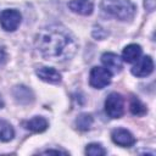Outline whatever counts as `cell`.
I'll list each match as a JSON object with an SVG mask.
<instances>
[{"label": "cell", "mask_w": 156, "mask_h": 156, "mask_svg": "<svg viewBox=\"0 0 156 156\" xmlns=\"http://www.w3.org/2000/svg\"><path fill=\"white\" fill-rule=\"evenodd\" d=\"M35 45L43 57L52 61L69 60L78 48L72 33L57 24L43 28L37 35Z\"/></svg>", "instance_id": "6da1fadb"}, {"label": "cell", "mask_w": 156, "mask_h": 156, "mask_svg": "<svg viewBox=\"0 0 156 156\" xmlns=\"http://www.w3.org/2000/svg\"><path fill=\"white\" fill-rule=\"evenodd\" d=\"M101 9L105 13L119 21L132 20L136 11L135 5L130 0H102Z\"/></svg>", "instance_id": "7a4b0ae2"}, {"label": "cell", "mask_w": 156, "mask_h": 156, "mask_svg": "<svg viewBox=\"0 0 156 156\" xmlns=\"http://www.w3.org/2000/svg\"><path fill=\"white\" fill-rule=\"evenodd\" d=\"M105 111L111 118H119L124 112V100L121 94L111 93L105 100Z\"/></svg>", "instance_id": "3957f363"}, {"label": "cell", "mask_w": 156, "mask_h": 156, "mask_svg": "<svg viewBox=\"0 0 156 156\" xmlns=\"http://www.w3.org/2000/svg\"><path fill=\"white\" fill-rule=\"evenodd\" d=\"M111 82V73L105 67H93L89 74V83L93 88L102 89Z\"/></svg>", "instance_id": "277c9868"}, {"label": "cell", "mask_w": 156, "mask_h": 156, "mask_svg": "<svg viewBox=\"0 0 156 156\" xmlns=\"http://www.w3.org/2000/svg\"><path fill=\"white\" fill-rule=\"evenodd\" d=\"M22 16L17 10H4L0 13V24L6 32H13L18 28Z\"/></svg>", "instance_id": "5b68a950"}, {"label": "cell", "mask_w": 156, "mask_h": 156, "mask_svg": "<svg viewBox=\"0 0 156 156\" xmlns=\"http://www.w3.org/2000/svg\"><path fill=\"white\" fill-rule=\"evenodd\" d=\"M111 139L115 144L123 146V147H129L135 144V138L133 136V134L124 128L113 129L111 133Z\"/></svg>", "instance_id": "8992f818"}, {"label": "cell", "mask_w": 156, "mask_h": 156, "mask_svg": "<svg viewBox=\"0 0 156 156\" xmlns=\"http://www.w3.org/2000/svg\"><path fill=\"white\" fill-rule=\"evenodd\" d=\"M154 71V61L150 56H144L136 61V65L132 68V73L136 77H146Z\"/></svg>", "instance_id": "52a82bcc"}, {"label": "cell", "mask_w": 156, "mask_h": 156, "mask_svg": "<svg viewBox=\"0 0 156 156\" xmlns=\"http://www.w3.org/2000/svg\"><path fill=\"white\" fill-rule=\"evenodd\" d=\"M101 62L105 66V68L112 74V73H118L122 69V60L119 58L118 55L113 52H105L101 56Z\"/></svg>", "instance_id": "ba28073f"}, {"label": "cell", "mask_w": 156, "mask_h": 156, "mask_svg": "<svg viewBox=\"0 0 156 156\" xmlns=\"http://www.w3.org/2000/svg\"><path fill=\"white\" fill-rule=\"evenodd\" d=\"M69 10L78 15L88 16L94 10V1L93 0H69L68 2Z\"/></svg>", "instance_id": "9c48e42d"}, {"label": "cell", "mask_w": 156, "mask_h": 156, "mask_svg": "<svg viewBox=\"0 0 156 156\" xmlns=\"http://www.w3.org/2000/svg\"><path fill=\"white\" fill-rule=\"evenodd\" d=\"M37 76L44 82L57 84L61 82V74L52 67H40L37 69Z\"/></svg>", "instance_id": "30bf717a"}, {"label": "cell", "mask_w": 156, "mask_h": 156, "mask_svg": "<svg viewBox=\"0 0 156 156\" xmlns=\"http://www.w3.org/2000/svg\"><path fill=\"white\" fill-rule=\"evenodd\" d=\"M141 56V48L138 44H129L123 49L122 52V57L123 61H126L127 63H134L136 62Z\"/></svg>", "instance_id": "8fae6325"}, {"label": "cell", "mask_w": 156, "mask_h": 156, "mask_svg": "<svg viewBox=\"0 0 156 156\" xmlns=\"http://www.w3.org/2000/svg\"><path fill=\"white\" fill-rule=\"evenodd\" d=\"M23 127L27 130H30V132H34V133H41L48 128V121L44 117L35 116V117L23 122Z\"/></svg>", "instance_id": "7c38bea8"}, {"label": "cell", "mask_w": 156, "mask_h": 156, "mask_svg": "<svg viewBox=\"0 0 156 156\" xmlns=\"http://www.w3.org/2000/svg\"><path fill=\"white\" fill-rule=\"evenodd\" d=\"M13 96L16 98V100L18 102H22V104H28V102H30L33 100L32 91L27 87H23V85L16 87L13 89Z\"/></svg>", "instance_id": "4fadbf2b"}, {"label": "cell", "mask_w": 156, "mask_h": 156, "mask_svg": "<svg viewBox=\"0 0 156 156\" xmlns=\"http://www.w3.org/2000/svg\"><path fill=\"white\" fill-rule=\"evenodd\" d=\"M15 136V130L12 126L4 119H0V141H10Z\"/></svg>", "instance_id": "5bb4252c"}, {"label": "cell", "mask_w": 156, "mask_h": 156, "mask_svg": "<svg viewBox=\"0 0 156 156\" xmlns=\"http://www.w3.org/2000/svg\"><path fill=\"white\" fill-rule=\"evenodd\" d=\"M91 124H93V117H91V115H89V113H82V115H79L78 118L76 119V126H77V128H78L79 130H82V132L88 130V129L91 127Z\"/></svg>", "instance_id": "9a60e30c"}, {"label": "cell", "mask_w": 156, "mask_h": 156, "mask_svg": "<svg viewBox=\"0 0 156 156\" xmlns=\"http://www.w3.org/2000/svg\"><path fill=\"white\" fill-rule=\"evenodd\" d=\"M129 108H130V112L134 115V116H143L147 112L145 105L136 98H133L130 100V105H129Z\"/></svg>", "instance_id": "2e32d148"}, {"label": "cell", "mask_w": 156, "mask_h": 156, "mask_svg": "<svg viewBox=\"0 0 156 156\" xmlns=\"http://www.w3.org/2000/svg\"><path fill=\"white\" fill-rule=\"evenodd\" d=\"M85 154L87 155H90V156H102V155H106V150L100 144L91 143V144L87 145Z\"/></svg>", "instance_id": "e0dca14e"}, {"label": "cell", "mask_w": 156, "mask_h": 156, "mask_svg": "<svg viewBox=\"0 0 156 156\" xmlns=\"http://www.w3.org/2000/svg\"><path fill=\"white\" fill-rule=\"evenodd\" d=\"M5 60H6V52H5L4 48L0 46V66L5 62Z\"/></svg>", "instance_id": "ac0fdd59"}, {"label": "cell", "mask_w": 156, "mask_h": 156, "mask_svg": "<svg viewBox=\"0 0 156 156\" xmlns=\"http://www.w3.org/2000/svg\"><path fill=\"white\" fill-rule=\"evenodd\" d=\"M43 154H67L66 151H62V150H51V149H49V150H45V151H43Z\"/></svg>", "instance_id": "d6986e66"}, {"label": "cell", "mask_w": 156, "mask_h": 156, "mask_svg": "<svg viewBox=\"0 0 156 156\" xmlns=\"http://www.w3.org/2000/svg\"><path fill=\"white\" fill-rule=\"evenodd\" d=\"M1 107H4V101H2L1 98H0V108H1Z\"/></svg>", "instance_id": "ffe728a7"}]
</instances>
